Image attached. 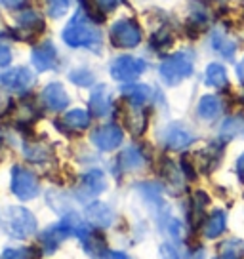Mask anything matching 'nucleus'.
Segmentation results:
<instances>
[{
  "label": "nucleus",
  "instance_id": "f257e3e1",
  "mask_svg": "<svg viewBox=\"0 0 244 259\" xmlns=\"http://www.w3.org/2000/svg\"><path fill=\"white\" fill-rule=\"evenodd\" d=\"M61 38L69 48H86L92 52H99L101 48V34L96 29V23H92L82 10L71 17L61 32Z\"/></svg>",
  "mask_w": 244,
  "mask_h": 259
},
{
  "label": "nucleus",
  "instance_id": "f03ea898",
  "mask_svg": "<svg viewBox=\"0 0 244 259\" xmlns=\"http://www.w3.org/2000/svg\"><path fill=\"white\" fill-rule=\"evenodd\" d=\"M193 56L189 52H176L170 57H166L160 67L158 73L162 78L164 84L168 86H176L179 82H183L193 74Z\"/></svg>",
  "mask_w": 244,
  "mask_h": 259
},
{
  "label": "nucleus",
  "instance_id": "7ed1b4c3",
  "mask_svg": "<svg viewBox=\"0 0 244 259\" xmlns=\"http://www.w3.org/2000/svg\"><path fill=\"white\" fill-rule=\"evenodd\" d=\"M141 40H143L141 27L132 17H122L118 21H114L113 27H111V44L114 48L132 50L139 46Z\"/></svg>",
  "mask_w": 244,
  "mask_h": 259
},
{
  "label": "nucleus",
  "instance_id": "20e7f679",
  "mask_svg": "<svg viewBox=\"0 0 244 259\" xmlns=\"http://www.w3.org/2000/svg\"><path fill=\"white\" fill-rule=\"evenodd\" d=\"M147 63L134 56H120L111 63V76L118 82H134L145 73Z\"/></svg>",
  "mask_w": 244,
  "mask_h": 259
},
{
  "label": "nucleus",
  "instance_id": "39448f33",
  "mask_svg": "<svg viewBox=\"0 0 244 259\" xmlns=\"http://www.w3.org/2000/svg\"><path fill=\"white\" fill-rule=\"evenodd\" d=\"M12 193L19 200H33L38 194V179L33 171L21 166H14L12 170Z\"/></svg>",
  "mask_w": 244,
  "mask_h": 259
},
{
  "label": "nucleus",
  "instance_id": "423d86ee",
  "mask_svg": "<svg viewBox=\"0 0 244 259\" xmlns=\"http://www.w3.org/2000/svg\"><path fill=\"white\" fill-rule=\"evenodd\" d=\"M6 221H8L10 233L17 236V238H27V236L34 235V231H36V219H34V215L27 208H21V206L10 208Z\"/></svg>",
  "mask_w": 244,
  "mask_h": 259
},
{
  "label": "nucleus",
  "instance_id": "0eeeda50",
  "mask_svg": "<svg viewBox=\"0 0 244 259\" xmlns=\"http://www.w3.org/2000/svg\"><path fill=\"white\" fill-rule=\"evenodd\" d=\"M90 139L99 151H114L122 143L124 134H122V130L116 124H107V126L94 130Z\"/></svg>",
  "mask_w": 244,
  "mask_h": 259
},
{
  "label": "nucleus",
  "instance_id": "6e6552de",
  "mask_svg": "<svg viewBox=\"0 0 244 259\" xmlns=\"http://www.w3.org/2000/svg\"><path fill=\"white\" fill-rule=\"evenodd\" d=\"M33 73L27 67H14V69L0 74V82L14 92H25L33 84Z\"/></svg>",
  "mask_w": 244,
  "mask_h": 259
},
{
  "label": "nucleus",
  "instance_id": "1a4fd4ad",
  "mask_svg": "<svg viewBox=\"0 0 244 259\" xmlns=\"http://www.w3.org/2000/svg\"><path fill=\"white\" fill-rule=\"evenodd\" d=\"M42 101H44V105L48 107L50 111H63L67 109L69 105V96H67L65 88H63V84H59V82H52L48 84L44 92H42Z\"/></svg>",
  "mask_w": 244,
  "mask_h": 259
},
{
  "label": "nucleus",
  "instance_id": "9d476101",
  "mask_svg": "<svg viewBox=\"0 0 244 259\" xmlns=\"http://www.w3.org/2000/svg\"><path fill=\"white\" fill-rule=\"evenodd\" d=\"M57 59V50L52 42H42L40 46H36L31 54V61H33L34 69L38 73H44V71H50L54 69Z\"/></svg>",
  "mask_w": 244,
  "mask_h": 259
},
{
  "label": "nucleus",
  "instance_id": "9b49d317",
  "mask_svg": "<svg viewBox=\"0 0 244 259\" xmlns=\"http://www.w3.org/2000/svg\"><path fill=\"white\" fill-rule=\"evenodd\" d=\"M195 141V136L185 130L181 124H172L170 128L164 132V145L168 147L170 151H181L189 147Z\"/></svg>",
  "mask_w": 244,
  "mask_h": 259
},
{
  "label": "nucleus",
  "instance_id": "f8f14e48",
  "mask_svg": "<svg viewBox=\"0 0 244 259\" xmlns=\"http://www.w3.org/2000/svg\"><path fill=\"white\" fill-rule=\"evenodd\" d=\"M74 235L71 225L63 221V223H56V225H52L50 229H46L44 233L40 235V244L44 246V250L46 251H52L56 250L59 244L65 240L67 236Z\"/></svg>",
  "mask_w": 244,
  "mask_h": 259
},
{
  "label": "nucleus",
  "instance_id": "ddd939ff",
  "mask_svg": "<svg viewBox=\"0 0 244 259\" xmlns=\"http://www.w3.org/2000/svg\"><path fill=\"white\" fill-rule=\"evenodd\" d=\"M113 107V99H111V92L107 86H98L94 88L92 96H90V113L94 116H107L111 113Z\"/></svg>",
  "mask_w": 244,
  "mask_h": 259
},
{
  "label": "nucleus",
  "instance_id": "4468645a",
  "mask_svg": "<svg viewBox=\"0 0 244 259\" xmlns=\"http://www.w3.org/2000/svg\"><path fill=\"white\" fill-rule=\"evenodd\" d=\"M80 189L84 196H96V194L103 193L107 189V179L105 174L99 170H90L88 174H84L80 183Z\"/></svg>",
  "mask_w": 244,
  "mask_h": 259
},
{
  "label": "nucleus",
  "instance_id": "2eb2a0df",
  "mask_svg": "<svg viewBox=\"0 0 244 259\" xmlns=\"http://www.w3.org/2000/svg\"><path fill=\"white\" fill-rule=\"evenodd\" d=\"M86 219L94 227H109L113 223V211L103 202H92L86 208Z\"/></svg>",
  "mask_w": 244,
  "mask_h": 259
},
{
  "label": "nucleus",
  "instance_id": "dca6fc26",
  "mask_svg": "<svg viewBox=\"0 0 244 259\" xmlns=\"http://www.w3.org/2000/svg\"><path fill=\"white\" fill-rule=\"evenodd\" d=\"M17 25H19V31L27 32V34H40V31L44 29V19L38 12L34 10H25L23 14L17 16Z\"/></svg>",
  "mask_w": 244,
  "mask_h": 259
},
{
  "label": "nucleus",
  "instance_id": "f3484780",
  "mask_svg": "<svg viewBox=\"0 0 244 259\" xmlns=\"http://www.w3.org/2000/svg\"><path fill=\"white\" fill-rule=\"evenodd\" d=\"M143 164H145V158H143V154L139 153V149H136V147L124 149L120 156H118V168L122 171H136L139 168H143Z\"/></svg>",
  "mask_w": 244,
  "mask_h": 259
},
{
  "label": "nucleus",
  "instance_id": "a211bd4d",
  "mask_svg": "<svg viewBox=\"0 0 244 259\" xmlns=\"http://www.w3.org/2000/svg\"><path fill=\"white\" fill-rule=\"evenodd\" d=\"M196 113L202 120H214L221 113V101L218 96H202L196 107Z\"/></svg>",
  "mask_w": 244,
  "mask_h": 259
},
{
  "label": "nucleus",
  "instance_id": "6ab92c4d",
  "mask_svg": "<svg viewBox=\"0 0 244 259\" xmlns=\"http://www.w3.org/2000/svg\"><path fill=\"white\" fill-rule=\"evenodd\" d=\"M212 48L216 50L221 57L225 59H233L236 52V42L233 38H229L225 32L216 31L212 34Z\"/></svg>",
  "mask_w": 244,
  "mask_h": 259
},
{
  "label": "nucleus",
  "instance_id": "aec40b11",
  "mask_svg": "<svg viewBox=\"0 0 244 259\" xmlns=\"http://www.w3.org/2000/svg\"><path fill=\"white\" fill-rule=\"evenodd\" d=\"M126 124H128V128H130V132L134 136H141V134H143V130H145V126H147V118H145V113H143L141 105H134V103L128 105Z\"/></svg>",
  "mask_w": 244,
  "mask_h": 259
},
{
  "label": "nucleus",
  "instance_id": "412c9836",
  "mask_svg": "<svg viewBox=\"0 0 244 259\" xmlns=\"http://www.w3.org/2000/svg\"><path fill=\"white\" fill-rule=\"evenodd\" d=\"M204 82L212 88H225L229 84L225 67L220 63H210L206 67V73H204Z\"/></svg>",
  "mask_w": 244,
  "mask_h": 259
},
{
  "label": "nucleus",
  "instance_id": "4be33fe9",
  "mask_svg": "<svg viewBox=\"0 0 244 259\" xmlns=\"http://www.w3.org/2000/svg\"><path fill=\"white\" fill-rule=\"evenodd\" d=\"M151 88L145 86V84H128L122 88V96L126 97L130 103L134 105H143L151 99Z\"/></svg>",
  "mask_w": 244,
  "mask_h": 259
},
{
  "label": "nucleus",
  "instance_id": "5701e85b",
  "mask_svg": "<svg viewBox=\"0 0 244 259\" xmlns=\"http://www.w3.org/2000/svg\"><path fill=\"white\" fill-rule=\"evenodd\" d=\"M63 124L71 132H82L90 126V113L84 109H73L63 116Z\"/></svg>",
  "mask_w": 244,
  "mask_h": 259
},
{
  "label": "nucleus",
  "instance_id": "b1692460",
  "mask_svg": "<svg viewBox=\"0 0 244 259\" xmlns=\"http://www.w3.org/2000/svg\"><path fill=\"white\" fill-rule=\"evenodd\" d=\"M225 223H227L225 211L216 210L210 218L204 221V236H208V238H218V236L225 231Z\"/></svg>",
  "mask_w": 244,
  "mask_h": 259
},
{
  "label": "nucleus",
  "instance_id": "393cba45",
  "mask_svg": "<svg viewBox=\"0 0 244 259\" xmlns=\"http://www.w3.org/2000/svg\"><path fill=\"white\" fill-rule=\"evenodd\" d=\"M206 204H208V196H206V193L198 191V193L193 194V200H191V213H189V218H191V225L193 227L202 223Z\"/></svg>",
  "mask_w": 244,
  "mask_h": 259
},
{
  "label": "nucleus",
  "instance_id": "a878e982",
  "mask_svg": "<svg viewBox=\"0 0 244 259\" xmlns=\"http://www.w3.org/2000/svg\"><path fill=\"white\" fill-rule=\"evenodd\" d=\"M242 132H244V118H240V116H231V118H227L220 130V134L225 139L235 138V136L242 134Z\"/></svg>",
  "mask_w": 244,
  "mask_h": 259
},
{
  "label": "nucleus",
  "instance_id": "bb28decb",
  "mask_svg": "<svg viewBox=\"0 0 244 259\" xmlns=\"http://www.w3.org/2000/svg\"><path fill=\"white\" fill-rule=\"evenodd\" d=\"M73 4V0H46V6H48V16L54 17V19H59L63 17L69 12Z\"/></svg>",
  "mask_w": 244,
  "mask_h": 259
},
{
  "label": "nucleus",
  "instance_id": "cd10ccee",
  "mask_svg": "<svg viewBox=\"0 0 244 259\" xmlns=\"http://www.w3.org/2000/svg\"><path fill=\"white\" fill-rule=\"evenodd\" d=\"M82 246H84V250L88 251L90 255H99V251L103 250V238L101 236H96L94 233H88V235L82 238Z\"/></svg>",
  "mask_w": 244,
  "mask_h": 259
},
{
  "label": "nucleus",
  "instance_id": "c85d7f7f",
  "mask_svg": "<svg viewBox=\"0 0 244 259\" xmlns=\"http://www.w3.org/2000/svg\"><path fill=\"white\" fill-rule=\"evenodd\" d=\"M69 78H71V82L73 84H76V86H82V88H86V86H92L94 84V73L92 71H88V69H76V71H73V73L69 74Z\"/></svg>",
  "mask_w": 244,
  "mask_h": 259
},
{
  "label": "nucleus",
  "instance_id": "c756f323",
  "mask_svg": "<svg viewBox=\"0 0 244 259\" xmlns=\"http://www.w3.org/2000/svg\"><path fill=\"white\" fill-rule=\"evenodd\" d=\"M244 250V244L240 240H231L221 246V259H236Z\"/></svg>",
  "mask_w": 244,
  "mask_h": 259
},
{
  "label": "nucleus",
  "instance_id": "7c9ffc66",
  "mask_svg": "<svg viewBox=\"0 0 244 259\" xmlns=\"http://www.w3.org/2000/svg\"><path fill=\"white\" fill-rule=\"evenodd\" d=\"M4 259H34V250H31V248H6Z\"/></svg>",
  "mask_w": 244,
  "mask_h": 259
},
{
  "label": "nucleus",
  "instance_id": "2f4dec72",
  "mask_svg": "<svg viewBox=\"0 0 244 259\" xmlns=\"http://www.w3.org/2000/svg\"><path fill=\"white\" fill-rule=\"evenodd\" d=\"M164 176H166V179L170 181V185L181 189V174H179V170L176 168V164H174V162L166 160V166H164Z\"/></svg>",
  "mask_w": 244,
  "mask_h": 259
},
{
  "label": "nucleus",
  "instance_id": "473e14b6",
  "mask_svg": "<svg viewBox=\"0 0 244 259\" xmlns=\"http://www.w3.org/2000/svg\"><path fill=\"white\" fill-rule=\"evenodd\" d=\"M172 44V34L168 31H158L153 34V38H151V46L155 50H164L168 48Z\"/></svg>",
  "mask_w": 244,
  "mask_h": 259
},
{
  "label": "nucleus",
  "instance_id": "72a5a7b5",
  "mask_svg": "<svg viewBox=\"0 0 244 259\" xmlns=\"http://www.w3.org/2000/svg\"><path fill=\"white\" fill-rule=\"evenodd\" d=\"M10 59H12V54H10L8 34L0 32V65H8Z\"/></svg>",
  "mask_w": 244,
  "mask_h": 259
},
{
  "label": "nucleus",
  "instance_id": "f704fd0d",
  "mask_svg": "<svg viewBox=\"0 0 244 259\" xmlns=\"http://www.w3.org/2000/svg\"><path fill=\"white\" fill-rule=\"evenodd\" d=\"M23 151L29 160L38 162V160H44V158H46V151H44L40 145H25Z\"/></svg>",
  "mask_w": 244,
  "mask_h": 259
},
{
  "label": "nucleus",
  "instance_id": "c9c22d12",
  "mask_svg": "<svg viewBox=\"0 0 244 259\" xmlns=\"http://www.w3.org/2000/svg\"><path fill=\"white\" fill-rule=\"evenodd\" d=\"M34 109L29 103H21L19 105V109H17V118L19 120H23V122H29V120H33L34 118Z\"/></svg>",
  "mask_w": 244,
  "mask_h": 259
},
{
  "label": "nucleus",
  "instance_id": "e433bc0d",
  "mask_svg": "<svg viewBox=\"0 0 244 259\" xmlns=\"http://www.w3.org/2000/svg\"><path fill=\"white\" fill-rule=\"evenodd\" d=\"M98 2L99 10L103 12V14H109V12H113V10L118 8V0H96Z\"/></svg>",
  "mask_w": 244,
  "mask_h": 259
},
{
  "label": "nucleus",
  "instance_id": "4c0bfd02",
  "mask_svg": "<svg viewBox=\"0 0 244 259\" xmlns=\"http://www.w3.org/2000/svg\"><path fill=\"white\" fill-rule=\"evenodd\" d=\"M236 176L238 179L244 183V153L238 156V160H236Z\"/></svg>",
  "mask_w": 244,
  "mask_h": 259
},
{
  "label": "nucleus",
  "instance_id": "58836bf2",
  "mask_svg": "<svg viewBox=\"0 0 244 259\" xmlns=\"http://www.w3.org/2000/svg\"><path fill=\"white\" fill-rule=\"evenodd\" d=\"M101 259H128L126 253H122V251H105Z\"/></svg>",
  "mask_w": 244,
  "mask_h": 259
},
{
  "label": "nucleus",
  "instance_id": "ea45409f",
  "mask_svg": "<svg viewBox=\"0 0 244 259\" xmlns=\"http://www.w3.org/2000/svg\"><path fill=\"white\" fill-rule=\"evenodd\" d=\"M0 4L6 6V8H17V6L23 4V0H0Z\"/></svg>",
  "mask_w": 244,
  "mask_h": 259
},
{
  "label": "nucleus",
  "instance_id": "a19ab883",
  "mask_svg": "<svg viewBox=\"0 0 244 259\" xmlns=\"http://www.w3.org/2000/svg\"><path fill=\"white\" fill-rule=\"evenodd\" d=\"M160 253H162V259H178L174 255V251H172L170 246H162V248H160Z\"/></svg>",
  "mask_w": 244,
  "mask_h": 259
},
{
  "label": "nucleus",
  "instance_id": "79ce46f5",
  "mask_svg": "<svg viewBox=\"0 0 244 259\" xmlns=\"http://www.w3.org/2000/svg\"><path fill=\"white\" fill-rule=\"evenodd\" d=\"M236 76H238L240 84H244V59L238 65H236Z\"/></svg>",
  "mask_w": 244,
  "mask_h": 259
}]
</instances>
